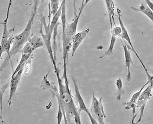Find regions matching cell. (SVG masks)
I'll return each mask as SVG.
<instances>
[{
	"label": "cell",
	"mask_w": 153,
	"mask_h": 124,
	"mask_svg": "<svg viewBox=\"0 0 153 124\" xmlns=\"http://www.w3.org/2000/svg\"><path fill=\"white\" fill-rule=\"evenodd\" d=\"M50 71H51V70H49V72L46 74V75L44 77L43 79H42V82H41V88L43 90H44V91H45V90H48H48H50L51 88H52V86L54 85L53 84L51 83V82L48 80V75H49V72H50Z\"/></svg>",
	"instance_id": "cell-18"
},
{
	"label": "cell",
	"mask_w": 153,
	"mask_h": 124,
	"mask_svg": "<svg viewBox=\"0 0 153 124\" xmlns=\"http://www.w3.org/2000/svg\"><path fill=\"white\" fill-rule=\"evenodd\" d=\"M149 83H150V81L149 80H147L146 82L142 86V88L140 89V91L134 93L133 94V96H131L130 99L127 102L125 103V104L126 105L125 109L126 110H128L130 109H132V122H131L132 124H134V120L136 117V116L135 115V110L137 108V103L138 100V98L140 96L141 93L142 92L143 89L146 87L147 85H148Z\"/></svg>",
	"instance_id": "cell-7"
},
{
	"label": "cell",
	"mask_w": 153,
	"mask_h": 124,
	"mask_svg": "<svg viewBox=\"0 0 153 124\" xmlns=\"http://www.w3.org/2000/svg\"><path fill=\"white\" fill-rule=\"evenodd\" d=\"M23 72H24V69L21 70L16 75L11 76V79L10 81V85H9V89H10L9 97V101H8V104L9 106H10L11 105L12 98L14 96L16 91L17 90V88L19 84V81L21 80V78Z\"/></svg>",
	"instance_id": "cell-9"
},
{
	"label": "cell",
	"mask_w": 153,
	"mask_h": 124,
	"mask_svg": "<svg viewBox=\"0 0 153 124\" xmlns=\"http://www.w3.org/2000/svg\"><path fill=\"white\" fill-rule=\"evenodd\" d=\"M12 5V2L9 1L8 4V7L7 10V17L2 22L1 24L2 25L4 30L3 34L2 36V39L1 41V45H0V55L1 57L2 54L4 53H6L7 56L9 55L12 47L14 42V37L13 31L14 30V27L12 29H7V22L9 17V12L11 6Z\"/></svg>",
	"instance_id": "cell-2"
},
{
	"label": "cell",
	"mask_w": 153,
	"mask_h": 124,
	"mask_svg": "<svg viewBox=\"0 0 153 124\" xmlns=\"http://www.w3.org/2000/svg\"><path fill=\"white\" fill-rule=\"evenodd\" d=\"M122 44L124 52V56H125V69L127 71V76H126V79L128 81H130L131 79V73L130 71V67L131 65L133 64L132 57L131 55V53L129 50V48H128L127 44L124 43L123 41H121Z\"/></svg>",
	"instance_id": "cell-10"
},
{
	"label": "cell",
	"mask_w": 153,
	"mask_h": 124,
	"mask_svg": "<svg viewBox=\"0 0 153 124\" xmlns=\"http://www.w3.org/2000/svg\"><path fill=\"white\" fill-rule=\"evenodd\" d=\"M122 33L121 27L120 26H115L111 29V34H113L117 37H121Z\"/></svg>",
	"instance_id": "cell-20"
},
{
	"label": "cell",
	"mask_w": 153,
	"mask_h": 124,
	"mask_svg": "<svg viewBox=\"0 0 153 124\" xmlns=\"http://www.w3.org/2000/svg\"><path fill=\"white\" fill-rule=\"evenodd\" d=\"M90 111L99 124H105V120L106 118V114L102 103V98L100 97L99 99H97L94 93L92 95Z\"/></svg>",
	"instance_id": "cell-3"
},
{
	"label": "cell",
	"mask_w": 153,
	"mask_h": 124,
	"mask_svg": "<svg viewBox=\"0 0 153 124\" xmlns=\"http://www.w3.org/2000/svg\"><path fill=\"white\" fill-rule=\"evenodd\" d=\"M105 2L106 7L108 14L110 27H111V29H112L113 27V23L115 26V22L114 20L115 5L114 2V0H105Z\"/></svg>",
	"instance_id": "cell-11"
},
{
	"label": "cell",
	"mask_w": 153,
	"mask_h": 124,
	"mask_svg": "<svg viewBox=\"0 0 153 124\" xmlns=\"http://www.w3.org/2000/svg\"><path fill=\"white\" fill-rule=\"evenodd\" d=\"M49 20L51 23V16H53L57 12L60 6L59 5V0H49Z\"/></svg>",
	"instance_id": "cell-13"
},
{
	"label": "cell",
	"mask_w": 153,
	"mask_h": 124,
	"mask_svg": "<svg viewBox=\"0 0 153 124\" xmlns=\"http://www.w3.org/2000/svg\"><path fill=\"white\" fill-rule=\"evenodd\" d=\"M152 85L149 83L147 85L145 89L141 93L140 96L138 98V100L137 103V108L140 109V118L136 124H138L142 121L144 115V111L146 108L147 103L149 100L152 97Z\"/></svg>",
	"instance_id": "cell-4"
},
{
	"label": "cell",
	"mask_w": 153,
	"mask_h": 124,
	"mask_svg": "<svg viewBox=\"0 0 153 124\" xmlns=\"http://www.w3.org/2000/svg\"><path fill=\"white\" fill-rule=\"evenodd\" d=\"M91 0H85L84 1V5H85V7H86L88 5V4L89 2Z\"/></svg>",
	"instance_id": "cell-26"
},
{
	"label": "cell",
	"mask_w": 153,
	"mask_h": 124,
	"mask_svg": "<svg viewBox=\"0 0 153 124\" xmlns=\"http://www.w3.org/2000/svg\"><path fill=\"white\" fill-rule=\"evenodd\" d=\"M130 8L134 11L143 13L150 20H151V21L153 24V12L150 9V7L147 5L146 4L145 2L141 4L138 7H131Z\"/></svg>",
	"instance_id": "cell-12"
},
{
	"label": "cell",
	"mask_w": 153,
	"mask_h": 124,
	"mask_svg": "<svg viewBox=\"0 0 153 124\" xmlns=\"http://www.w3.org/2000/svg\"><path fill=\"white\" fill-rule=\"evenodd\" d=\"M116 87L117 89V95H116V99L118 101H120L121 100L122 95L123 93V82L121 77H119L116 80L115 82Z\"/></svg>",
	"instance_id": "cell-17"
},
{
	"label": "cell",
	"mask_w": 153,
	"mask_h": 124,
	"mask_svg": "<svg viewBox=\"0 0 153 124\" xmlns=\"http://www.w3.org/2000/svg\"><path fill=\"white\" fill-rule=\"evenodd\" d=\"M32 54H21V57L20 59L19 63L14 71L13 72L12 76L16 75L18 72L21 70H22L24 69V66L25 65L26 62L29 59V58L32 56Z\"/></svg>",
	"instance_id": "cell-15"
},
{
	"label": "cell",
	"mask_w": 153,
	"mask_h": 124,
	"mask_svg": "<svg viewBox=\"0 0 153 124\" xmlns=\"http://www.w3.org/2000/svg\"><path fill=\"white\" fill-rule=\"evenodd\" d=\"M28 42L30 44V45L35 50L45 46V44L42 38H41L40 37L34 35L32 36V37H30L29 39Z\"/></svg>",
	"instance_id": "cell-14"
},
{
	"label": "cell",
	"mask_w": 153,
	"mask_h": 124,
	"mask_svg": "<svg viewBox=\"0 0 153 124\" xmlns=\"http://www.w3.org/2000/svg\"><path fill=\"white\" fill-rule=\"evenodd\" d=\"M145 2L147 5L150 7V9L153 12V2L151 0H145Z\"/></svg>",
	"instance_id": "cell-24"
},
{
	"label": "cell",
	"mask_w": 153,
	"mask_h": 124,
	"mask_svg": "<svg viewBox=\"0 0 153 124\" xmlns=\"http://www.w3.org/2000/svg\"><path fill=\"white\" fill-rule=\"evenodd\" d=\"M117 18H118L120 25V26L121 27L122 29L121 35L120 37L122 39H124L125 41L128 42V45L127 44L128 48L130 49L131 51H132L134 53L135 55L136 56V57H137L138 59L139 60V61L140 62L142 66L145 65L143 62L142 61V59H140V56L138 55V54L135 48L133 45V44H132L131 41L130 39V37L129 36V34L128 33V30H127L126 27L125 26V25L123 22V21L122 20L121 10H120L119 8H117Z\"/></svg>",
	"instance_id": "cell-6"
},
{
	"label": "cell",
	"mask_w": 153,
	"mask_h": 124,
	"mask_svg": "<svg viewBox=\"0 0 153 124\" xmlns=\"http://www.w3.org/2000/svg\"><path fill=\"white\" fill-rule=\"evenodd\" d=\"M63 117H64V113L62 110L61 106L58 104V109L57 116L58 124H61Z\"/></svg>",
	"instance_id": "cell-22"
},
{
	"label": "cell",
	"mask_w": 153,
	"mask_h": 124,
	"mask_svg": "<svg viewBox=\"0 0 153 124\" xmlns=\"http://www.w3.org/2000/svg\"><path fill=\"white\" fill-rule=\"evenodd\" d=\"M35 49L33 48L30 44L27 41L24 47L22 48L21 53V54H32Z\"/></svg>",
	"instance_id": "cell-19"
},
{
	"label": "cell",
	"mask_w": 153,
	"mask_h": 124,
	"mask_svg": "<svg viewBox=\"0 0 153 124\" xmlns=\"http://www.w3.org/2000/svg\"><path fill=\"white\" fill-rule=\"evenodd\" d=\"M38 0H35L34 6L32 9L29 21L27 23L25 28L23 31L19 34L14 36V42L12 47L11 50L9 55L7 57V59L11 62V59L13 56L21 52L22 48L25 45L26 43L28 41V39L30 37L32 32V27L34 22L35 16L37 13L38 8Z\"/></svg>",
	"instance_id": "cell-1"
},
{
	"label": "cell",
	"mask_w": 153,
	"mask_h": 124,
	"mask_svg": "<svg viewBox=\"0 0 153 124\" xmlns=\"http://www.w3.org/2000/svg\"><path fill=\"white\" fill-rule=\"evenodd\" d=\"M73 5L74 16L76 17V0H73Z\"/></svg>",
	"instance_id": "cell-25"
},
{
	"label": "cell",
	"mask_w": 153,
	"mask_h": 124,
	"mask_svg": "<svg viewBox=\"0 0 153 124\" xmlns=\"http://www.w3.org/2000/svg\"><path fill=\"white\" fill-rule=\"evenodd\" d=\"M144 71L146 72L147 77V79H148L147 80H149L150 81V84L152 85V91H153V75H150L149 73V71L147 69H146Z\"/></svg>",
	"instance_id": "cell-23"
},
{
	"label": "cell",
	"mask_w": 153,
	"mask_h": 124,
	"mask_svg": "<svg viewBox=\"0 0 153 124\" xmlns=\"http://www.w3.org/2000/svg\"><path fill=\"white\" fill-rule=\"evenodd\" d=\"M72 81H73V84H74V87L75 97H76V99L77 101V103L78 104V108H78V111L80 114L82 111L85 112L87 114V115L88 116V117H89L91 124H98V123L96 119L93 117V116L91 115L89 109L87 108L86 105L85 103V101H84L83 98L81 96V94L79 90L78 85L77 84L76 79H74L73 77H72Z\"/></svg>",
	"instance_id": "cell-5"
},
{
	"label": "cell",
	"mask_w": 153,
	"mask_h": 124,
	"mask_svg": "<svg viewBox=\"0 0 153 124\" xmlns=\"http://www.w3.org/2000/svg\"><path fill=\"white\" fill-rule=\"evenodd\" d=\"M32 55L29 59L27 61V62H26L25 65L24 66V72H25L26 74H29L30 72V69H31V67H32L31 65H32V57H33Z\"/></svg>",
	"instance_id": "cell-21"
},
{
	"label": "cell",
	"mask_w": 153,
	"mask_h": 124,
	"mask_svg": "<svg viewBox=\"0 0 153 124\" xmlns=\"http://www.w3.org/2000/svg\"><path fill=\"white\" fill-rule=\"evenodd\" d=\"M90 28H86L83 30L76 32L72 38V48H71V56H74L76 50L81 45L83 40L87 37L90 32Z\"/></svg>",
	"instance_id": "cell-8"
},
{
	"label": "cell",
	"mask_w": 153,
	"mask_h": 124,
	"mask_svg": "<svg viewBox=\"0 0 153 124\" xmlns=\"http://www.w3.org/2000/svg\"><path fill=\"white\" fill-rule=\"evenodd\" d=\"M117 37H115L114 35L111 34V39L110 41V44L108 45V50L105 52V53L100 57V59H102L104 58L106 56H111L113 55V50L114 48V45L115 44V42L117 41Z\"/></svg>",
	"instance_id": "cell-16"
}]
</instances>
